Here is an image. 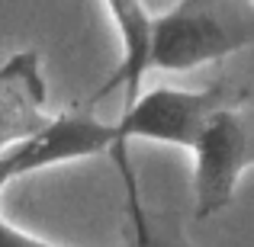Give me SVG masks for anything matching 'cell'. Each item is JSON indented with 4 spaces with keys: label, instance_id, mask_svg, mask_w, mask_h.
I'll return each mask as SVG.
<instances>
[{
    "label": "cell",
    "instance_id": "obj_1",
    "mask_svg": "<svg viewBox=\"0 0 254 247\" xmlns=\"http://www.w3.org/2000/svg\"><path fill=\"white\" fill-rule=\"evenodd\" d=\"M254 49V0H177L151 16L148 71L187 74Z\"/></svg>",
    "mask_w": 254,
    "mask_h": 247
},
{
    "label": "cell",
    "instance_id": "obj_2",
    "mask_svg": "<svg viewBox=\"0 0 254 247\" xmlns=\"http://www.w3.org/2000/svg\"><path fill=\"white\" fill-rule=\"evenodd\" d=\"M242 97H251V93L229 81H212L206 87H196V90H187V87L142 90L135 97V103L123 106L119 119L113 122L116 145H113L110 154L119 167V177L132 173L129 170V142L132 138H145V142L174 145V148L190 151L212 112L242 99Z\"/></svg>",
    "mask_w": 254,
    "mask_h": 247
},
{
    "label": "cell",
    "instance_id": "obj_3",
    "mask_svg": "<svg viewBox=\"0 0 254 247\" xmlns=\"http://www.w3.org/2000/svg\"><path fill=\"white\" fill-rule=\"evenodd\" d=\"M193 154V212L199 222L229 209L242 177L254 170V109L248 97L209 116Z\"/></svg>",
    "mask_w": 254,
    "mask_h": 247
},
{
    "label": "cell",
    "instance_id": "obj_4",
    "mask_svg": "<svg viewBox=\"0 0 254 247\" xmlns=\"http://www.w3.org/2000/svg\"><path fill=\"white\" fill-rule=\"evenodd\" d=\"M113 145H116L113 122H103L97 116H71V112L52 116V122L42 132L10 148H0V196L16 180H26L55 164L110 154Z\"/></svg>",
    "mask_w": 254,
    "mask_h": 247
},
{
    "label": "cell",
    "instance_id": "obj_5",
    "mask_svg": "<svg viewBox=\"0 0 254 247\" xmlns=\"http://www.w3.org/2000/svg\"><path fill=\"white\" fill-rule=\"evenodd\" d=\"M52 122L49 87L36 49L13 51L0 64V148L23 142Z\"/></svg>",
    "mask_w": 254,
    "mask_h": 247
},
{
    "label": "cell",
    "instance_id": "obj_6",
    "mask_svg": "<svg viewBox=\"0 0 254 247\" xmlns=\"http://www.w3.org/2000/svg\"><path fill=\"white\" fill-rule=\"evenodd\" d=\"M103 3L119 32L123 58H119L113 77L93 93V103L106 99L113 90H123V106H129L135 103L145 77H148V39H151V16L155 13H148L145 0H103Z\"/></svg>",
    "mask_w": 254,
    "mask_h": 247
},
{
    "label": "cell",
    "instance_id": "obj_7",
    "mask_svg": "<svg viewBox=\"0 0 254 247\" xmlns=\"http://www.w3.org/2000/svg\"><path fill=\"white\" fill-rule=\"evenodd\" d=\"M123 186H126V212H129L138 247H196L187 235L184 222L177 218V212L151 209L142 202V193H138V183L132 173L123 177Z\"/></svg>",
    "mask_w": 254,
    "mask_h": 247
},
{
    "label": "cell",
    "instance_id": "obj_8",
    "mask_svg": "<svg viewBox=\"0 0 254 247\" xmlns=\"http://www.w3.org/2000/svg\"><path fill=\"white\" fill-rule=\"evenodd\" d=\"M0 247H74V244H58V241H45V238L32 235V231L19 228V225L6 222L0 212Z\"/></svg>",
    "mask_w": 254,
    "mask_h": 247
}]
</instances>
